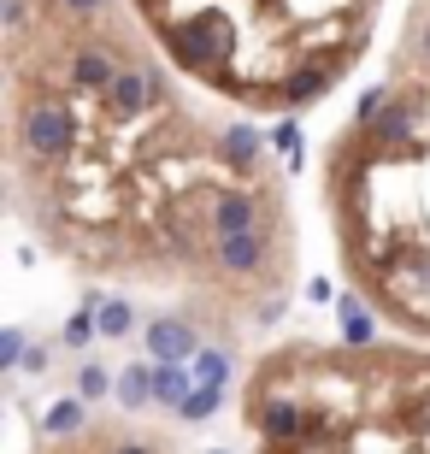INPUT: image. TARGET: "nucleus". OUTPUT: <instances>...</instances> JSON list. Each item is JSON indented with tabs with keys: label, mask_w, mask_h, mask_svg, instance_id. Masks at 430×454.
I'll return each instance as SVG.
<instances>
[{
	"label": "nucleus",
	"mask_w": 430,
	"mask_h": 454,
	"mask_svg": "<svg viewBox=\"0 0 430 454\" xmlns=\"http://www.w3.org/2000/svg\"><path fill=\"white\" fill-rule=\"evenodd\" d=\"M6 207L53 266L242 342L301 278L289 177L130 0H6Z\"/></svg>",
	"instance_id": "1"
},
{
	"label": "nucleus",
	"mask_w": 430,
	"mask_h": 454,
	"mask_svg": "<svg viewBox=\"0 0 430 454\" xmlns=\"http://www.w3.org/2000/svg\"><path fill=\"white\" fill-rule=\"evenodd\" d=\"M318 207L342 284L395 337L430 342V0H413L383 77L318 148Z\"/></svg>",
	"instance_id": "2"
},
{
	"label": "nucleus",
	"mask_w": 430,
	"mask_h": 454,
	"mask_svg": "<svg viewBox=\"0 0 430 454\" xmlns=\"http://www.w3.org/2000/svg\"><path fill=\"white\" fill-rule=\"evenodd\" d=\"M171 66L242 118L331 101L378 42L383 0H130Z\"/></svg>",
	"instance_id": "3"
},
{
	"label": "nucleus",
	"mask_w": 430,
	"mask_h": 454,
	"mask_svg": "<svg viewBox=\"0 0 430 454\" xmlns=\"http://www.w3.org/2000/svg\"><path fill=\"white\" fill-rule=\"evenodd\" d=\"M236 413L248 454H430V342H271Z\"/></svg>",
	"instance_id": "4"
},
{
	"label": "nucleus",
	"mask_w": 430,
	"mask_h": 454,
	"mask_svg": "<svg viewBox=\"0 0 430 454\" xmlns=\"http://www.w3.org/2000/svg\"><path fill=\"white\" fill-rule=\"evenodd\" d=\"M35 454H171L166 442L142 431V425H124V419H83V413H53L48 425V442Z\"/></svg>",
	"instance_id": "5"
}]
</instances>
